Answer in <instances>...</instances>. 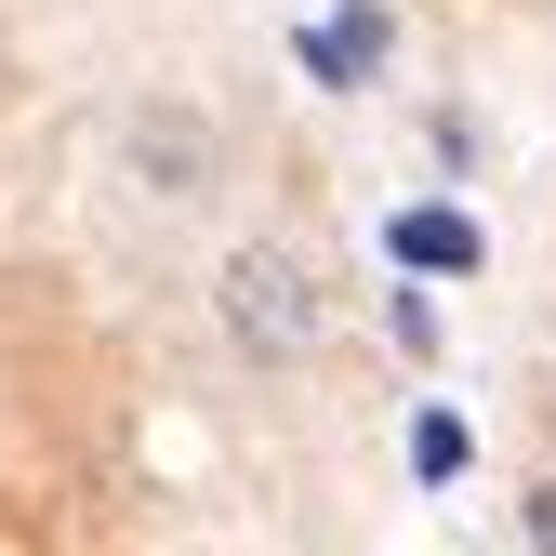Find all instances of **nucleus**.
<instances>
[{"mask_svg": "<svg viewBox=\"0 0 556 556\" xmlns=\"http://www.w3.org/2000/svg\"><path fill=\"white\" fill-rule=\"evenodd\" d=\"M410 464H425V477H451V464H464V425H451V410H425V425H410Z\"/></svg>", "mask_w": 556, "mask_h": 556, "instance_id": "nucleus-4", "label": "nucleus"}, {"mask_svg": "<svg viewBox=\"0 0 556 556\" xmlns=\"http://www.w3.org/2000/svg\"><path fill=\"white\" fill-rule=\"evenodd\" d=\"M213 305H226V344H239V358H265V371H292L305 344H318V278H305V252H278V239L226 252Z\"/></svg>", "mask_w": 556, "mask_h": 556, "instance_id": "nucleus-1", "label": "nucleus"}, {"mask_svg": "<svg viewBox=\"0 0 556 556\" xmlns=\"http://www.w3.org/2000/svg\"><path fill=\"white\" fill-rule=\"evenodd\" d=\"M384 239H397V265H425V278H464L477 265V226L464 213H397Z\"/></svg>", "mask_w": 556, "mask_h": 556, "instance_id": "nucleus-3", "label": "nucleus"}, {"mask_svg": "<svg viewBox=\"0 0 556 556\" xmlns=\"http://www.w3.org/2000/svg\"><path fill=\"white\" fill-rule=\"evenodd\" d=\"M132 173H147L160 199H199V186H213V132H199L186 106H147V119H132Z\"/></svg>", "mask_w": 556, "mask_h": 556, "instance_id": "nucleus-2", "label": "nucleus"}, {"mask_svg": "<svg viewBox=\"0 0 556 556\" xmlns=\"http://www.w3.org/2000/svg\"><path fill=\"white\" fill-rule=\"evenodd\" d=\"M517 517H530V556H556V477H543V491H530Z\"/></svg>", "mask_w": 556, "mask_h": 556, "instance_id": "nucleus-5", "label": "nucleus"}]
</instances>
